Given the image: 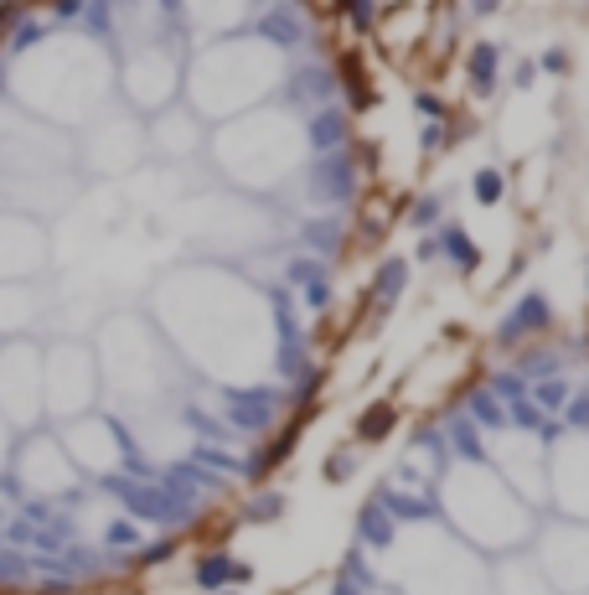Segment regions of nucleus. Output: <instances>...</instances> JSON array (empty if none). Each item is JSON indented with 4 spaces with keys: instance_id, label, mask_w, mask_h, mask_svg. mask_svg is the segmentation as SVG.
Segmentation results:
<instances>
[{
    "instance_id": "1",
    "label": "nucleus",
    "mask_w": 589,
    "mask_h": 595,
    "mask_svg": "<svg viewBox=\"0 0 589 595\" xmlns=\"http://www.w3.org/2000/svg\"><path fill=\"white\" fill-rule=\"evenodd\" d=\"M223 425L233 435H274L285 414V389L279 383H248V389H217Z\"/></svg>"
},
{
    "instance_id": "2",
    "label": "nucleus",
    "mask_w": 589,
    "mask_h": 595,
    "mask_svg": "<svg viewBox=\"0 0 589 595\" xmlns=\"http://www.w3.org/2000/svg\"><path fill=\"white\" fill-rule=\"evenodd\" d=\"M305 197L326 202V207H341V202L357 197V151H352V145H341V151H326V156L310 161Z\"/></svg>"
},
{
    "instance_id": "3",
    "label": "nucleus",
    "mask_w": 589,
    "mask_h": 595,
    "mask_svg": "<svg viewBox=\"0 0 589 595\" xmlns=\"http://www.w3.org/2000/svg\"><path fill=\"white\" fill-rule=\"evenodd\" d=\"M269 316H274V332H279L274 373H279V378H295V373L310 363V342H305L300 321H295V306H290V290H285V285H274V290H269Z\"/></svg>"
},
{
    "instance_id": "4",
    "label": "nucleus",
    "mask_w": 589,
    "mask_h": 595,
    "mask_svg": "<svg viewBox=\"0 0 589 595\" xmlns=\"http://www.w3.org/2000/svg\"><path fill=\"white\" fill-rule=\"evenodd\" d=\"M31 368H37V352H31V347L0 352V409H6L16 425L31 420V409H37V399H31V394H42V389H26Z\"/></svg>"
},
{
    "instance_id": "5",
    "label": "nucleus",
    "mask_w": 589,
    "mask_h": 595,
    "mask_svg": "<svg viewBox=\"0 0 589 595\" xmlns=\"http://www.w3.org/2000/svg\"><path fill=\"white\" fill-rule=\"evenodd\" d=\"M553 326V306H548V295L543 290H533V295H522V301L496 321V347L502 352H512V347H527L533 337H543Z\"/></svg>"
},
{
    "instance_id": "6",
    "label": "nucleus",
    "mask_w": 589,
    "mask_h": 595,
    "mask_svg": "<svg viewBox=\"0 0 589 595\" xmlns=\"http://www.w3.org/2000/svg\"><path fill=\"white\" fill-rule=\"evenodd\" d=\"M285 285H295L300 290V306L310 311V316H326L331 311V264L326 259H316V254H295L290 264H285Z\"/></svg>"
},
{
    "instance_id": "7",
    "label": "nucleus",
    "mask_w": 589,
    "mask_h": 595,
    "mask_svg": "<svg viewBox=\"0 0 589 595\" xmlns=\"http://www.w3.org/2000/svg\"><path fill=\"white\" fill-rule=\"evenodd\" d=\"M305 145H310V156H326V151L352 145V109H347V104L310 109V114H305Z\"/></svg>"
},
{
    "instance_id": "8",
    "label": "nucleus",
    "mask_w": 589,
    "mask_h": 595,
    "mask_svg": "<svg viewBox=\"0 0 589 595\" xmlns=\"http://www.w3.org/2000/svg\"><path fill=\"white\" fill-rule=\"evenodd\" d=\"M285 104L290 109H321V104H336V68L331 63H300L295 78L285 83Z\"/></svg>"
},
{
    "instance_id": "9",
    "label": "nucleus",
    "mask_w": 589,
    "mask_h": 595,
    "mask_svg": "<svg viewBox=\"0 0 589 595\" xmlns=\"http://www.w3.org/2000/svg\"><path fill=\"white\" fill-rule=\"evenodd\" d=\"M254 580V564H243V559H233L228 549H207L197 564H192V585L197 590H228V585H248Z\"/></svg>"
},
{
    "instance_id": "10",
    "label": "nucleus",
    "mask_w": 589,
    "mask_h": 595,
    "mask_svg": "<svg viewBox=\"0 0 589 595\" xmlns=\"http://www.w3.org/2000/svg\"><path fill=\"white\" fill-rule=\"evenodd\" d=\"M295 238L305 244V254H316V259H336L341 249H347V218H336V213H321V218H300Z\"/></svg>"
},
{
    "instance_id": "11",
    "label": "nucleus",
    "mask_w": 589,
    "mask_h": 595,
    "mask_svg": "<svg viewBox=\"0 0 589 595\" xmlns=\"http://www.w3.org/2000/svg\"><path fill=\"white\" fill-rule=\"evenodd\" d=\"M460 414L481 435H502L507 430V409H502V399H496L486 383H465V389H460Z\"/></svg>"
},
{
    "instance_id": "12",
    "label": "nucleus",
    "mask_w": 589,
    "mask_h": 595,
    "mask_svg": "<svg viewBox=\"0 0 589 595\" xmlns=\"http://www.w3.org/2000/svg\"><path fill=\"white\" fill-rule=\"evenodd\" d=\"M372 497H378L383 508H388L393 523H434V518H440V508H434V497H429V492H409V487L383 482Z\"/></svg>"
},
{
    "instance_id": "13",
    "label": "nucleus",
    "mask_w": 589,
    "mask_h": 595,
    "mask_svg": "<svg viewBox=\"0 0 589 595\" xmlns=\"http://www.w3.org/2000/svg\"><path fill=\"white\" fill-rule=\"evenodd\" d=\"M434 254H440L450 270H460V275H476V264H481V244L460 223H440V228H434Z\"/></svg>"
},
{
    "instance_id": "14",
    "label": "nucleus",
    "mask_w": 589,
    "mask_h": 595,
    "mask_svg": "<svg viewBox=\"0 0 589 595\" xmlns=\"http://www.w3.org/2000/svg\"><path fill=\"white\" fill-rule=\"evenodd\" d=\"M465 83H471L476 99H496V83H502V47L476 42L471 52H465Z\"/></svg>"
},
{
    "instance_id": "15",
    "label": "nucleus",
    "mask_w": 589,
    "mask_h": 595,
    "mask_svg": "<svg viewBox=\"0 0 589 595\" xmlns=\"http://www.w3.org/2000/svg\"><path fill=\"white\" fill-rule=\"evenodd\" d=\"M254 32H259L264 42H274V47H285V52H295V47L310 37L305 21H300V11H290V6H269V16L254 21Z\"/></svg>"
},
{
    "instance_id": "16",
    "label": "nucleus",
    "mask_w": 589,
    "mask_h": 595,
    "mask_svg": "<svg viewBox=\"0 0 589 595\" xmlns=\"http://www.w3.org/2000/svg\"><path fill=\"white\" fill-rule=\"evenodd\" d=\"M409 270H414V264L403 259V254H388V259L378 264V275H372V290H367V301L378 306V311H393V301L403 295V285H409Z\"/></svg>"
},
{
    "instance_id": "17",
    "label": "nucleus",
    "mask_w": 589,
    "mask_h": 595,
    "mask_svg": "<svg viewBox=\"0 0 589 595\" xmlns=\"http://www.w3.org/2000/svg\"><path fill=\"white\" fill-rule=\"evenodd\" d=\"M393 539H398V523L388 518V508L378 497H367L362 513H357V544L362 549H393Z\"/></svg>"
},
{
    "instance_id": "18",
    "label": "nucleus",
    "mask_w": 589,
    "mask_h": 595,
    "mask_svg": "<svg viewBox=\"0 0 589 595\" xmlns=\"http://www.w3.org/2000/svg\"><path fill=\"white\" fill-rule=\"evenodd\" d=\"M440 430H445V445H450V456L471 461V466H481V461H486V435H481V430H476L471 420H465L460 409L450 414V420H445Z\"/></svg>"
},
{
    "instance_id": "19",
    "label": "nucleus",
    "mask_w": 589,
    "mask_h": 595,
    "mask_svg": "<svg viewBox=\"0 0 589 595\" xmlns=\"http://www.w3.org/2000/svg\"><path fill=\"white\" fill-rule=\"evenodd\" d=\"M393 425H398V404H393V399H378V404H367V409L357 414L352 435H357V445H378V440L393 435Z\"/></svg>"
},
{
    "instance_id": "20",
    "label": "nucleus",
    "mask_w": 589,
    "mask_h": 595,
    "mask_svg": "<svg viewBox=\"0 0 589 595\" xmlns=\"http://www.w3.org/2000/svg\"><path fill=\"white\" fill-rule=\"evenodd\" d=\"M527 399H533L543 414H564V404L574 399V383L564 373H548V378H533L527 383Z\"/></svg>"
},
{
    "instance_id": "21",
    "label": "nucleus",
    "mask_w": 589,
    "mask_h": 595,
    "mask_svg": "<svg viewBox=\"0 0 589 595\" xmlns=\"http://www.w3.org/2000/svg\"><path fill=\"white\" fill-rule=\"evenodd\" d=\"M321 389H326V368H321V363H305V368L295 373V389H285V409H290V414H305L310 404L321 399Z\"/></svg>"
},
{
    "instance_id": "22",
    "label": "nucleus",
    "mask_w": 589,
    "mask_h": 595,
    "mask_svg": "<svg viewBox=\"0 0 589 595\" xmlns=\"http://www.w3.org/2000/svg\"><path fill=\"white\" fill-rule=\"evenodd\" d=\"M372 575H367V549L357 544L347 559H341V570H336V595H367Z\"/></svg>"
},
{
    "instance_id": "23",
    "label": "nucleus",
    "mask_w": 589,
    "mask_h": 595,
    "mask_svg": "<svg viewBox=\"0 0 589 595\" xmlns=\"http://www.w3.org/2000/svg\"><path fill=\"white\" fill-rule=\"evenodd\" d=\"M192 461H197V466H207V471H217V476H243V461L228 451L223 440H197Z\"/></svg>"
},
{
    "instance_id": "24",
    "label": "nucleus",
    "mask_w": 589,
    "mask_h": 595,
    "mask_svg": "<svg viewBox=\"0 0 589 595\" xmlns=\"http://www.w3.org/2000/svg\"><path fill=\"white\" fill-rule=\"evenodd\" d=\"M440 223H445V192H424V197L409 202V228L414 233H434Z\"/></svg>"
},
{
    "instance_id": "25",
    "label": "nucleus",
    "mask_w": 589,
    "mask_h": 595,
    "mask_svg": "<svg viewBox=\"0 0 589 595\" xmlns=\"http://www.w3.org/2000/svg\"><path fill=\"white\" fill-rule=\"evenodd\" d=\"M331 11L347 21L357 37H367L372 26H378V0H331Z\"/></svg>"
},
{
    "instance_id": "26",
    "label": "nucleus",
    "mask_w": 589,
    "mask_h": 595,
    "mask_svg": "<svg viewBox=\"0 0 589 595\" xmlns=\"http://www.w3.org/2000/svg\"><path fill=\"white\" fill-rule=\"evenodd\" d=\"M553 420V414H543L533 399H512L507 404V430H522V435H538L543 425Z\"/></svg>"
},
{
    "instance_id": "27",
    "label": "nucleus",
    "mask_w": 589,
    "mask_h": 595,
    "mask_svg": "<svg viewBox=\"0 0 589 595\" xmlns=\"http://www.w3.org/2000/svg\"><path fill=\"white\" fill-rule=\"evenodd\" d=\"M471 197H476L481 207H496V202L507 197V176L496 171V166H481V171L471 176Z\"/></svg>"
},
{
    "instance_id": "28",
    "label": "nucleus",
    "mask_w": 589,
    "mask_h": 595,
    "mask_svg": "<svg viewBox=\"0 0 589 595\" xmlns=\"http://www.w3.org/2000/svg\"><path fill=\"white\" fill-rule=\"evenodd\" d=\"M517 373L527 378V383H533V378H548V373H564V357H558V352H517Z\"/></svg>"
},
{
    "instance_id": "29",
    "label": "nucleus",
    "mask_w": 589,
    "mask_h": 595,
    "mask_svg": "<svg viewBox=\"0 0 589 595\" xmlns=\"http://www.w3.org/2000/svg\"><path fill=\"white\" fill-rule=\"evenodd\" d=\"M285 508H290L285 492H259V497L243 508V523H279V518H285Z\"/></svg>"
},
{
    "instance_id": "30",
    "label": "nucleus",
    "mask_w": 589,
    "mask_h": 595,
    "mask_svg": "<svg viewBox=\"0 0 589 595\" xmlns=\"http://www.w3.org/2000/svg\"><path fill=\"white\" fill-rule=\"evenodd\" d=\"M486 389L502 399V409H507L512 399H527V378H522L517 368H502V373H491V378H486Z\"/></svg>"
},
{
    "instance_id": "31",
    "label": "nucleus",
    "mask_w": 589,
    "mask_h": 595,
    "mask_svg": "<svg viewBox=\"0 0 589 595\" xmlns=\"http://www.w3.org/2000/svg\"><path fill=\"white\" fill-rule=\"evenodd\" d=\"M321 476H326L331 487L352 482V476H357V451H352V445H341V451H331V456H326V466H321Z\"/></svg>"
},
{
    "instance_id": "32",
    "label": "nucleus",
    "mask_w": 589,
    "mask_h": 595,
    "mask_svg": "<svg viewBox=\"0 0 589 595\" xmlns=\"http://www.w3.org/2000/svg\"><path fill=\"white\" fill-rule=\"evenodd\" d=\"M533 68H538V73H548V78H569L574 57H569V47H543V52L533 57Z\"/></svg>"
},
{
    "instance_id": "33",
    "label": "nucleus",
    "mask_w": 589,
    "mask_h": 595,
    "mask_svg": "<svg viewBox=\"0 0 589 595\" xmlns=\"http://www.w3.org/2000/svg\"><path fill=\"white\" fill-rule=\"evenodd\" d=\"M558 425L574 430V435H589V394H574L564 404V414H558Z\"/></svg>"
},
{
    "instance_id": "34",
    "label": "nucleus",
    "mask_w": 589,
    "mask_h": 595,
    "mask_svg": "<svg viewBox=\"0 0 589 595\" xmlns=\"http://www.w3.org/2000/svg\"><path fill=\"white\" fill-rule=\"evenodd\" d=\"M445 145H450V125H445V119H429L424 135H419V151H424V156H440Z\"/></svg>"
},
{
    "instance_id": "35",
    "label": "nucleus",
    "mask_w": 589,
    "mask_h": 595,
    "mask_svg": "<svg viewBox=\"0 0 589 595\" xmlns=\"http://www.w3.org/2000/svg\"><path fill=\"white\" fill-rule=\"evenodd\" d=\"M171 554H176V539L166 533V539H155V544H140V554H135L130 564H145V570H150V564H166Z\"/></svg>"
},
{
    "instance_id": "36",
    "label": "nucleus",
    "mask_w": 589,
    "mask_h": 595,
    "mask_svg": "<svg viewBox=\"0 0 589 595\" xmlns=\"http://www.w3.org/2000/svg\"><path fill=\"white\" fill-rule=\"evenodd\" d=\"M414 114L419 119H450V104L440 94H414Z\"/></svg>"
},
{
    "instance_id": "37",
    "label": "nucleus",
    "mask_w": 589,
    "mask_h": 595,
    "mask_svg": "<svg viewBox=\"0 0 589 595\" xmlns=\"http://www.w3.org/2000/svg\"><path fill=\"white\" fill-rule=\"evenodd\" d=\"M104 544H140V528L130 523V518H119V523H109V533H104Z\"/></svg>"
},
{
    "instance_id": "38",
    "label": "nucleus",
    "mask_w": 589,
    "mask_h": 595,
    "mask_svg": "<svg viewBox=\"0 0 589 595\" xmlns=\"http://www.w3.org/2000/svg\"><path fill=\"white\" fill-rule=\"evenodd\" d=\"M16 21H26V6H21V0H0V32L16 26Z\"/></svg>"
},
{
    "instance_id": "39",
    "label": "nucleus",
    "mask_w": 589,
    "mask_h": 595,
    "mask_svg": "<svg viewBox=\"0 0 589 595\" xmlns=\"http://www.w3.org/2000/svg\"><path fill=\"white\" fill-rule=\"evenodd\" d=\"M78 11H83V0H52V16L57 21H78Z\"/></svg>"
},
{
    "instance_id": "40",
    "label": "nucleus",
    "mask_w": 589,
    "mask_h": 595,
    "mask_svg": "<svg viewBox=\"0 0 589 595\" xmlns=\"http://www.w3.org/2000/svg\"><path fill=\"white\" fill-rule=\"evenodd\" d=\"M465 6H471V16H496L507 0H465Z\"/></svg>"
},
{
    "instance_id": "41",
    "label": "nucleus",
    "mask_w": 589,
    "mask_h": 595,
    "mask_svg": "<svg viewBox=\"0 0 589 595\" xmlns=\"http://www.w3.org/2000/svg\"><path fill=\"white\" fill-rule=\"evenodd\" d=\"M533 78H538V68H533V63H517V73H512V83H517V88H527Z\"/></svg>"
},
{
    "instance_id": "42",
    "label": "nucleus",
    "mask_w": 589,
    "mask_h": 595,
    "mask_svg": "<svg viewBox=\"0 0 589 595\" xmlns=\"http://www.w3.org/2000/svg\"><path fill=\"white\" fill-rule=\"evenodd\" d=\"M0 451H6V430H0Z\"/></svg>"
},
{
    "instance_id": "43",
    "label": "nucleus",
    "mask_w": 589,
    "mask_h": 595,
    "mask_svg": "<svg viewBox=\"0 0 589 595\" xmlns=\"http://www.w3.org/2000/svg\"><path fill=\"white\" fill-rule=\"evenodd\" d=\"M212 595H233V590H212Z\"/></svg>"
},
{
    "instance_id": "44",
    "label": "nucleus",
    "mask_w": 589,
    "mask_h": 595,
    "mask_svg": "<svg viewBox=\"0 0 589 595\" xmlns=\"http://www.w3.org/2000/svg\"><path fill=\"white\" fill-rule=\"evenodd\" d=\"M584 6H589V0H584Z\"/></svg>"
}]
</instances>
